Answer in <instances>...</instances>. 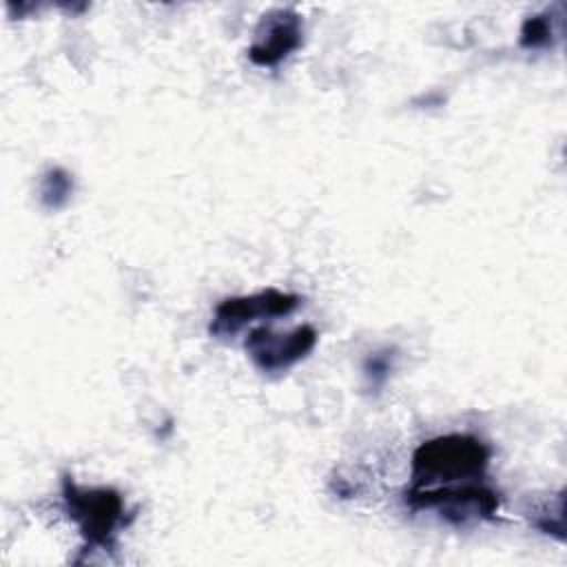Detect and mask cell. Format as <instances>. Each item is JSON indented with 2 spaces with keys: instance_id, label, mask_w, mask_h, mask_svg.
<instances>
[{
  "instance_id": "cell-1",
  "label": "cell",
  "mask_w": 567,
  "mask_h": 567,
  "mask_svg": "<svg viewBox=\"0 0 567 567\" xmlns=\"http://www.w3.org/2000/svg\"><path fill=\"white\" fill-rule=\"evenodd\" d=\"M489 456L492 450L478 436H434L414 450L408 489L450 487L483 481Z\"/></svg>"
},
{
  "instance_id": "cell-2",
  "label": "cell",
  "mask_w": 567,
  "mask_h": 567,
  "mask_svg": "<svg viewBox=\"0 0 567 567\" xmlns=\"http://www.w3.org/2000/svg\"><path fill=\"white\" fill-rule=\"evenodd\" d=\"M62 498L69 516L78 523L84 549L113 545L117 527L124 525V501L111 487H82L71 476L62 478Z\"/></svg>"
},
{
  "instance_id": "cell-3",
  "label": "cell",
  "mask_w": 567,
  "mask_h": 567,
  "mask_svg": "<svg viewBox=\"0 0 567 567\" xmlns=\"http://www.w3.org/2000/svg\"><path fill=\"white\" fill-rule=\"evenodd\" d=\"M403 501L410 509H436L443 518L454 525L467 520L492 518L498 509V494L483 481L461 483L450 487L430 489H405Z\"/></svg>"
},
{
  "instance_id": "cell-4",
  "label": "cell",
  "mask_w": 567,
  "mask_h": 567,
  "mask_svg": "<svg viewBox=\"0 0 567 567\" xmlns=\"http://www.w3.org/2000/svg\"><path fill=\"white\" fill-rule=\"evenodd\" d=\"M317 330L312 326H297L290 332H275L268 326H257L248 332L244 348L264 374H281L306 359L317 346Z\"/></svg>"
},
{
  "instance_id": "cell-5",
  "label": "cell",
  "mask_w": 567,
  "mask_h": 567,
  "mask_svg": "<svg viewBox=\"0 0 567 567\" xmlns=\"http://www.w3.org/2000/svg\"><path fill=\"white\" fill-rule=\"evenodd\" d=\"M299 303V295L284 292L277 288H266L244 297H228L221 303H217L208 332L217 339H226L239 332L250 321L290 315Z\"/></svg>"
},
{
  "instance_id": "cell-6",
  "label": "cell",
  "mask_w": 567,
  "mask_h": 567,
  "mask_svg": "<svg viewBox=\"0 0 567 567\" xmlns=\"http://www.w3.org/2000/svg\"><path fill=\"white\" fill-rule=\"evenodd\" d=\"M248 58L257 66H277L301 44L303 22L295 9H272L261 16Z\"/></svg>"
},
{
  "instance_id": "cell-7",
  "label": "cell",
  "mask_w": 567,
  "mask_h": 567,
  "mask_svg": "<svg viewBox=\"0 0 567 567\" xmlns=\"http://www.w3.org/2000/svg\"><path fill=\"white\" fill-rule=\"evenodd\" d=\"M73 193V179L64 168H49L42 175L40 184V199L47 208H62Z\"/></svg>"
},
{
  "instance_id": "cell-8",
  "label": "cell",
  "mask_w": 567,
  "mask_h": 567,
  "mask_svg": "<svg viewBox=\"0 0 567 567\" xmlns=\"http://www.w3.org/2000/svg\"><path fill=\"white\" fill-rule=\"evenodd\" d=\"M551 35H554V29H551L549 13L532 16L520 27V47L523 49L549 47L551 44Z\"/></svg>"
},
{
  "instance_id": "cell-9",
  "label": "cell",
  "mask_w": 567,
  "mask_h": 567,
  "mask_svg": "<svg viewBox=\"0 0 567 567\" xmlns=\"http://www.w3.org/2000/svg\"><path fill=\"white\" fill-rule=\"evenodd\" d=\"M394 368V350L385 348L379 352H372L365 361H363V377L370 390H381L388 381V377L392 374Z\"/></svg>"
}]
</instances>
